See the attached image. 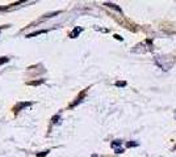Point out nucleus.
<instances>
[{"label": "nucleus", "instance_id": "nucleus-2", "mask_svg": "<svg viewBox=\"0 0 176 157\" xmlns=\"http://www.w3.org/2000/svg\"><path fill=\"white\" fill-rule=\"evenodd\" d=\"M28 105H30V103H25V102H23V103H20L19 106H16V107H14V110H16V111H19L21 107H25V106H28Z\"/></svg>", "mask_w": 176, "mask_h": 157}, {"label": "nucleus", "instance_id": "nucleus-8", "mask_svg": "<svg viewBox=\"0 0 176 157\" xmlns=\"http://www.w3.org/2000/svg\"><path fill=\"white\" fill-rule=\"evenodd\" d=\"M0 30H2V28H0Z\"/></svg>", "mask_w": 176, "mask_h": 157}, {"label": "nucleus", "instance_id": "nucleus-5", "mask_svg": "<svg viewBox=\"0 0 176 157\" xmlns=\"http://www.w3.org/2000/svg\"><path fill=\"white\" fill-rule=\"evenodd\" d=\"M107 5H108V7H111V8H113V9H116V11H118V12H121V9L118 8V7H116V4H111V3H107Z\"/></svg>", "mask_w": 176, "mask_h": 157}, {"label": "nucleus", "instance_id": "nucleus-3", "mask_svg": "<svg viewBox=\"0 0 176 157\" xmlns=\"http://www.w3.org/2000/svg\"><path fill=\"white\" fill-rule=\"evenodd\" d=\"M80 32H82V29H75V30L71 33V38H75V35H76V34H79Z\"/></svg>", "mask_w": 176, "mask_h": 157}, {"label": "nucleus", "instance_id": "nucleus-6", "mask_svg": "<svg viewBox=\"0 0 176 157\" xmlns=\"http://www.w3.org/2000/svg\"><path fill=\"white\" fill-rule=\"evenodd\" d=\"M49 153V151H43V152H41V153H37V156L38 157H43V156H46Z\"/></svg>", "mask_w": 176, "mask_h": 157}, {"label": "nucleus", "instance_id": "nucleus-1", "mask_svg": "<svg viewBox=\"0 0 176 157\" xmlns=\"http://www.w3.org/2000/svg\"><path fill=\"white\" fill-rule=\"evenodd\" d=\"M42 33H45V30H40V32H36V33H32V34H28L26 37H28V38H32V37H36V35L42 34Z\"/></svg>", "mask_w": 176, "mask_h": 157}, {"label": "nucleus", "instance_id": "nucleus-4", "mask_svg": "<svg viewBox=\"0 0 176 157\" xmlns=\"http://www.w3.org/2000/svg\"><path fill=\"white\" fill-rule=\"evenodd\" d=\"M42 83H43V80H38V81H32V83H29V85L36 86V85H40V84H42Z\"/></svg>", "mask_w": 176, "mask_h": 157}, {"label": "nucleus", "instance_id": "nucleus-7", "mask_svg": "<svg viewBox=\"0 0 176 157\" xmlns=\"http://www.w3.org/2000/svg\"><path fill=\"white\" fill-rule=\"evenodd\" d=\"M7 62H8V58H0V64L7 63Z\"/></svg>", "mask_w": 176, "mask_h": 157}]
</instances>
